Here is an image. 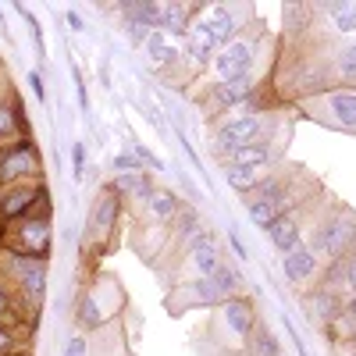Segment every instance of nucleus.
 Returning a JSON list of instances; mask_svg holds the SVG:
<instances>
[{"mask_svg": "<svg viewBox=\"0 0 356 356\" xmlns=\"http://www.w3.org/2000/svg\"><path fill=\"white\" fill-rule=\"evenodd\" d=\"M43 189H29V186H18L15 193H8L4 200H0V218H18L25 214L29 207H33V200L40 196Z\"/></svg>", "mask_w": 356, "mask_h": 356, "instance_id": "16", "label": "nucleus"}, {"mask_svg": "<svg viewBox=\"0 0 356 356\" xmlns=\"http://www.w3.org/2000/svg\"><path fill=\"white\" fill-rule=\"evenodd\" d=\"M278 218H285L282 214V203H275V200H250V221L257 225V228H271Z\"/></svg>", "mask_w": 356, "mask_h": 356, "instance_id": "18", "label": "nucleus"}, {"mask_svg": "<svg viewBox=\"0 0 356 356\" xmlns=\"http://www.w3.org/2000/svg\"><path fill=\"white\" fill-rule=\"evenodd\" d=\"M250 353L253 356H282V346H278V339L271 332L257 324V328L250 332Z\"/></svg>", "mask_w": 356, "mask_h": 356, "instance_id": "22", "label": "nucleus"}, {"mask_svg": "<svg viewBox=\"0 0 356 356\" xmlns=\"http://www.w3.org/2000/svg\"><path fill=\"white\" fill-rule=\"evenodd\" d=\"M253 68V43L250 40H232L228 47L218 50L214 57V72L221 75V82L228 79H246Z\"/></svg>", "mask_w": 356, "mask_h": 356, "instance_id": "2", "label": "nucleus"}, {"mask_svg": "<svg viewBox=\"0 0 356 356\" xmlns=\"http://www.w3.org/2000/svg\"><path fill=\"white\" fill-rule=\"evenodd\" d=\"M275 161V146H271V136H264V139H257V143H250V146H243V150H232L228 157H225V164H235V168H267Z\"/></svg>", "mask_w": 356, "mask_h": 356, "instance_id": "7", "label": "nucleus"}, {"mask_svg": "<svg viewBox=\"0 0 356 356\" xmlns=\"http://www.w3.org/2000/svg\"><path fill=\"white\" fill-rule=\"evenodd\" d=\"M15 11H18V15L25 18V25H29V33H33V40H36V54L43 57V54H47V43H43V29H40V22H36V15H33V11H29L25 4H15Z\"/></svg>", "mask_w": 356, "mask_h": 356, "instance_id": "25", "label": "nucleus"}, {"mask_svg": "<svg viewBox=\"0 0 356 356\" xmlns=\"http://www.w3.org/2000/svg\"><path fill=\"white\" fill-rule=\"evenodd\" d=\"M335 22V33H356V4L353 0H342V4H328L324 8Z\"/></svg>", "mask_w": 356, "mask_h": 356, "instance_id": "21", "label": "nucleus"}, {"mask_svg": "<svg viewBox=\"0 0 356 356\" xmlns=\"http://www.w3.org/2000/svg\"><path fill=\"white\" fill-rule=\"evenodd\" d=\"M4 310H8V296H4V292H0V314H4Z\"/></svg>", "mask_w": 356, "mask_h": 356, "instance_id": "37", "label": "nucleus"}, {"mask_svg": "<svg viewBox=\"0 0 356 356\" xmlns=\"http://www.w3.org/2000/svg\"><path fill=\"white\" fill-rule=\"evenodd\" d=\"M339 271H342V278H346V289L356 296V253H349V260H346V267H342V260L335 264Z\"/></svg>", "mask_w": 356, "mask_h": 356, "instance_id": "28", "label": "nucleus"}, {"mask_svg": "<svg viewBox=\"0 0 356 356\" xmlns=\"http://www.w3.org/2000/svg\"><path fill=\"white\" fill-rule=\"evenodd\" d=\"M11 129H15V114H11L8 107H0V139H4Z\"/></svg>", "mask_w": 356, "mask_h": 356, "instance_id": "32", "label": "nucleus"}, {"mask_svg": "<svg viewBox=\"0 0 356 356\" xmlns=\"http://www.w3.org/2000/svg\"><path fill=\"white\" fill-rule=\"evenodd\" d=\"M8 346H11V335H8L4 328H0V353H8Z\"/></svg>", "mask_w": 356, "mask_h": 356, "instance_id": "35", "label": "nucleus"}, {"mask_svg": "<svg viewBox=\"0 0 356 356\" xmlns=\"http://www.w3.org/2000/svg\"><path fill=\"white\" fill-rule=\"evenodd\" d=\"M335 72L342 79H356V43H346L339 54H335Z\"/></svg>", "mask_w": 356, "mask_h": 356, "instance_id": "23", "label": "nucleus"}, {"mask_svg": "<svg viewBox=\"0 0 356 356\" xmlns=\"http://www.w3.org/2000/svg\"><path fill=\"white\" fill-rule=\"evenodd\" d=\"M29 86H33L36 100H47V89H43V75H40L36 68H29Z\"/></svg>", "mask_w": 356, "mask_h": 356, "instance_id": "31", "label": "nucleus"}, {"mask_svg": "<svg viewBox=\"0 0 356 356\" xmlns=\"http://www.w3.org/2000/svg\"><path fill=\"white\" fill-rule=\"evenodd\" d=\"M228 243H232V250H235V257H239V260H246L250 253H246V246H243V239H239V235H235L232 228H228Z\"/></svg>", "mask_w": 356, "mask_h": 356, "instance_id": "33", "label": "nucleus"}, {"mask_svg": "<svg viewBox=\"0 0 356 356\" xmlns=\"http://www.w3.org/2000/svg\"><path fill=\"white\" fill-rule=\"evenodd\" d=\"M22 243L29 246V257H43V260H47V250H50V225H47L43 218L25 221V225H22Z\"/></svg>", "mask_w": 356, "mask_h": 356, "instance_id": "13", "label": "nucleus"}, {"mask_svg": "<svg viewBox=\"0 0 356 356\" xmlns=\"http://www.w3.org/2000/svg\"><path fill=\"white\" fill-rule=\"evenodd\" d=\"M146 207H150V214L161 225H171L178 218V211H182V203H178V196L171 189H154L150 196H146Z\"/></svg>", "mask_w": 356, "mask_h": 356, "instance_id": "14", "label": "nucleus"}, {"mask_svg": "<svg viewBox=\"0 0 356 356\" xmlns=\"http://www.w3.org/2000/svg\"><path fill=\"white\" fill-rule=\"evenodd\" d=\"M225 182H228L235 193H253V189L264 182V171H260V168H235V164H225Z\"/></svg>", "mask_w": 356, "mask_h": 356, "instance_id": "15", "label": "nucleus"}, {"mask_svg": "<svg viewBox=\"0 0 356 356\" xmlns=\"http://www.w3.org/2000/svg\"><path fill=\"white\" fill-rule=\"evenodd\" d=\"M143 47H146V54H150V61H157V65H168V61H175V57H178V50L168 43V33H161V29H154Z\"/></svg>", "mask_w": 356, "mask_h": 356, "instance_id": "19", "label": "nucleus"}, {"mask_svg": "<svg viewBox=\"0 0 356 356\" xmlns=\"http://www.w3.org/2000/svg\"><path fill=\"white\" fill-rule=\"evenodd\" d=\"M264 132H267V122L260 114H239V118H232V122H225L214 132V143H218V150L228 157L232 150H243V146L264 139Z\"/></svg>", "mask_w": 356, "mask_h": 356, "instance_id": "1", "label": "nucleus"}, {"mask_svg": "<svg viewBox=\"0 0 356 356\" xmlns=\"http://www.w3.org/2000/svg\"><path fill=\"white\" fill-rule=\"evenodd\" d=\"M324 111H328V125L356 132V89H332L324 97Z\"/></svg>", "mask_w": 356, "mask_h": 356, "instance_id": "4", "label": "nucleus"}, {"mask_svg": "<svg viewBox=\"0 0 356 356\" xmlns=\"http://www.w3.org/2000/svg\"><path fill=\"white\" fill-rule=\"evenodd\" d=\"M317 271H321V257H317L310 246H296V250H289V253L282 257V275H285L292 285L310 282Z\"/></svg>", "mask_w": 356, "mask_h": 356, "instance_id": "3", "label": "nucleus"}, {"mask_svg": "<svg viewBox=\"0 0 356 356\" xmlns=\"http://www.w3.org/2000/svg\"><path fill=\"white\" fill-rule=\"evenodd\" d=\"M267 239H271V246L285 257L289 250L303 246V228H300V221H296L292 214H285V218H278L271 228H267Z\"/></svg>", "mask_w": 356, "mask_h": 356, "instance_id": "9", "label": "nucleus"}, {"mask_svg": "<svg viewBox=\"0 0 356 356\" xmlns=\"http://www.w3.org/2000/svg\"><path fill=\"white\" fill-rule=\"evenodd\" d=\"M200 22L207 25V33L214 36L218 50H221V47H228V43L235 40V33H239V18H235V11H232V8H225V4H221V8H207Z\"/></svg>", "mask_w": 356, "mask_h": 356, "instance_id": "6", "label": "nucleus"}, {"mask_svg": "<svg viewBox=\"0 0 356 356\" xmlns=\"http://www.w3.org/2000/svg\"><path fill=\"white\" fill-rule=\"evenodd\" d=\"M118 196H136V200H146L154 193V175L150 171H132V175H118L114 186H111Z\"/></svg>", "mask_w": 356, "mask_h": 356, "instance_id": "12", "label": "nucleus"}, {"mask_svg": "<svg viewBox=\"0 0 356 356\" xmlns=\"http://www.w3.org/2000/svg\"><path fill=\"white\" fill-rule=\"evenodd\" d=\"M129 154H132L143 168H150V171H164V161H161L154 150H146L143 143H136V139H129Z\"/></svg>", "mask_w": 356, "mask_h": 356, "instance_id": "24", "label": "nucleus"}, {"mask_svg": "<svg viewBox=\"0 0 356 356\" xmlns=\"http://www.w3.org/2000/svg\"><path fill=\"white\" fill-rule=\"evenodd\" d=\"M65 22L72 25V33H86V22H82V15H79V11H68V15H65Z\"/></svg>", "mask_w": 356, "mask_h": 356, "instance_id": "34", "label": "nucleus"}, {"mask_svg": "<svg viewBox=\"0 0 356 356\" xmlns=\"http://www.w3.org/2000/svg\"><path fill=\"white\" fill-rule=\"evenodd\" d=\"M111 168H114L118 175H132V171H146V168H143V164H139V161H136V157H132L129 150H125V154H118V157H111Z\"/></svg>", "mask_w": 356, "mask_h": 356, "instance_id": "26", "label": "nucleus"}, {"mask_svg": "<svg viewBox=\"0 0 356 356\" xmlns=\"http://www.w3.org/2000/svg\"><path fill=\"white\" fill-rule=\"evenodd\" d=\"M221 317H225V324L239 335V339H250V332L257 328V310H253V303L250 300H243V296H232V300H225L221 303Z\"/></svg>", "mask_w": 356, "mask_h": 356, "instance_id": "5", "label": "nucleus"}, {"mask_svg": "<svg viewBox=\"0 0 356 356\" xmlns=\"http://www.w3.org/2000/svg\"><path fill=\"white\" fill-rule=\"evenodd\" d=\"M125 36H129L136 47H143V43H146V36H150V29L139 25V22H129V18H125Z\"/></svg>", "mask_w": 356, "mask_h": 356, "instance_id": "29", "label": "nucleus"}, {"mask_svg": "<svg viewBox=\"0 0 356 356\" xmlns=\"http://www.w3.org/2000/svg\"><path fill=\"white\" fill-rule=\"evenodd\" d=\"M257 97V79L246 75V79H228V82H218L214 86V100L221 107H243L246 100Z\"/></svg>", "mask_w": 356, "mask_h": 356, "instance_id": "8", "label": "nucleus"}, {"mask_svg": "<svg viewBox=\"0 0 356 356\" xmlns=\"http://www.w3.org/2000/svg\"><path fill=\"white\" fill-rule=\"evenodd\" d=\"M307 317H310V321H339V317H342L339 292H332V289L321 285L314 296H307Z\"/></svg>", "mask_w": 356, "mask_h": 356, "instance_id": "11", "label": "nucleus"}, {"mask_svg": "<svg viewBox=\"0 0 356 356\" xmlns=\"http://www.w3.org/2000/svg\"><path fill=\"white\" fill-rule=\"evenodd\" d=\"M211 285H214V292H218V300L225 303V300H232L235 292H239V285H243V275L235 271V267H228V264H221L218 271L211 275Z\"/></svg>", "mask_w": 356, "mask_h": 356, "instance_id": "17", "label": "nucleus"}, {"mask_svg": "<svg viewBox=\"0 0 356 356\" xmlns=\"http://www.w3.org/2000/svg\"><path fill=\"white\" fill-rule=\"evenodd\" d=\"M342 317H349V321H356V296H353V303L346 307V314H342Z\"/></svg>", "mask_w": 356, "mask_h": 356, "instance_id": "36", "label": "nucleus"}, {"mask_svg": "<svg viewBox=\"0 0 356 356\" xmlns=\"http://www.w3.org/2000/svg\"><path fill=\"white\" fill-rule=\"evenodd\" d=\"M72 175H75V182H82V178H86V143H75L72 146Z\"/></svg>", "mask_w": 356, "mask_h": 356, "instance_id": "27", "label": "nucleus"}, {"mask_svg": "<svg viewBox=\"0 0 356 356\" xmlns=\"http://www.w3.org/2000/svg\"><path fill=\"white\" fill-rule=\"evenodd\" d=\"M65 356H89V342H86L82 335L68 339V346H65Z\"/></svg>", "mask_w": 356, "mask_h": 356, "instance_id": "30", "label": "nucleus"}, {"mask_svg": "<svg viewBox=\"0 0 356 356\" xmlns=\"http://www.w3.org/2000/svg\"><path fill=\"white\" fill-rule=\"evenodd\" d=\"M114 218H118V193L107 189V193L100 196V203H97V211H93V228H97V232H107V228L114 225Z\"/></svg>", "mask_w": 356, "mask_h": 356, "instance_id": "20", "label": "nucleus"}, {"mask_svg": "<svg viewBox=\"0 0 356 356\" xmlns=\"http://www.w3.org/2000/svg\"><path fill=\"white\" fill-rule=\"evenodd\" d=\"M36 171H40V161L33 154V146H18L8 161H0V182H18V178L36 175Z\"/></svg>", "mask_w": 356, "mask_h": 356, "instance_id": "10", "label": "nucleus"}]
</instances>
